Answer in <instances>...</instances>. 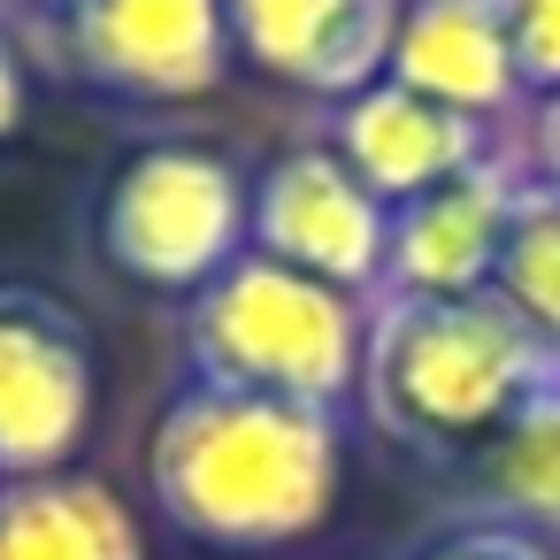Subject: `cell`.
Wrapping results in <instances>:
<instances>
[{
  "label": "cell",
  "instance_id": "1",
  "mask_svg": "<svg viewBox=\"0 0 560 560\" xmlns=\"http://www.w3.org/2000/svg\"><path fill=\"white\" fill-rule=\"evenodd\" d=\"M346 491V415L177 376L147 430L154 514L208 552H284Z\"/></svg>",
  "mask_w": 560,
  "mask_h": 560
},
{
  "label": "cell",
  "instance_id": "2",
  "mask_svg": "<svg viewBox=\"0 0 560 560\" xmlns=\"http://www.w3.org/2000/svg\"><path fill=\"white\" fill-rule=\"evenodd\" d=\"M552 369L560 353L499 292H453V300L376 292L353 415L407 460L453 476Z\"/></svg>",
  "mask_w": 560,
  "mask_h": 560
},
{
  "label": "cell",
  "instance_id": "3",
  "mask_svg": "<svg viewBox=\"0 0 560 560\" xmlns=\"http://www.w3.org/2000/svg\"><path fill=\"white\" fill-rule=\"evenodd\" d=\"M361 346H369V300L300 277L254 246L208 292H192L177 323V353L192 384L261 392L330 415H353L361 399Z\"/></svg>",
  "mask_w": 560,
  "mask_h": 560
},
{
  "label": "cell",
  "instance_id": "4",
  "mask_svg": "<svg viewBox=\"0 0 560 560\" xmlns=\"http://www.w3.org/2000/svg\"><path fill=\"white\" fill-rule=\"evenodd\" d=\"M246 215L254 170L223 139L162 131L101 170L85 200V246L116 284L185 307L246 254Z\"/></svg>",
  "mask_w": 560,
  "mask_h": 560
},
{
  "label": "cell",
  "instance_id": "5",
  "mask_svg": "<svg viewBox=\"0 0 560 560\" xmlns=\"http://www.w3.org/2000/svg\"><path fill=\"white\" fill-rule=\"evenodd\" d=\"M32 62L116 108H185L231 78L223 0H70L62 16L16 32Z\"/></svg>",
  "mask_w": 560,
  "mask_h": 560
},
{
  "label": "cell",
  "instance_id": "6",
  "mask_svg": "<svg viewBox=\"0 0 560 560\" xmlns=\"http://www.w3.org/2000/svg\"><path fill=\"white\" fill-rule=\"evenodd\" d=\"M101 415L93 323L32 277H0V483L78 468Z\"/></svg>",
  "mask_w": 560,
  "mask_h": 560
},
{
  "label": "cell",
  "instance_id": "7",
  "mask_svg": "<svg viewBox=\"0 0 560 560\" xmlns=\"http://www.w3.org/2000/svg\"><path fill=\"white\" fill-rule=\"evenodd\" d=\"M384 238H392V208L323 139H300L254 170V215H246L254 254H269L300 277H323L353 300H376Z\"/></svg>",
  "mask_w": 560,
  "mask_h": 560
},
{
  "label": "cell",
  "instance_id": "8",
  "mask_svg": "<svg viewBox=\"0 0 560 560\" xmlns=\"http://www.w3.org/2000/svg\"><path fill=\"white\" fill-rule=\"evenodd\" d=\"M315 139H323L384 208H399V200H415V192H430V185H453V177H468V170H483V162H499V154L514 147V131L476 124V116H460V108H438V101H422V93H407V85H392V78H376V85L330 101V108L315 116Z\"/></svg>",
  "mask_w": 560,
  "mask_h": 560
},
{
  "label": "cell",
  "instance_id": "9",
  "mask_svg": "<svg viewBox=\"0 0 560 560\" xmlns=\"http://www.w3.org/2000/svg\"><path fill=\"white\" fill-rule=\"evenodd\" d=\"M522 192H529V154H522V131H514V147L499 162L399 200L376 292H399V300L491 292V269H499V246H506V223H514Z\"/></svg>",
  "mask_w": 560,
  "mask_h": 560
},
{
  "label": "cell",
  "instance_id": "10",
  "mask_svg": "<svg viewBox=\"0 0 560 560\" xmlns=\"http://www.w3.org/2000/svg\"><path fill=\"white\" fill-rule=\"evenodd\" d=\"M399 9L407 0H223L231 55L315 108L384 78Z\"/></svg>",
  "mask_w": 560,
  "mask_h": 560
},
{
  "label": "cell",
  "instance_id": "11",
  "mask_svg": "<svg viewBox=\"0 0 560 560\" xmlns=\"http://www.w3.org/2000/svg\"><path fill=\"white\" fill-rule=\"evenodd\" d=\"M384 78L438 101V108L499 124V131H522V116H529L499 0H407L392 55H384Z\"/></svg>",
  "mask_w": 560,
  "mask_h": 560
},
{
  "label": "cell",
  "instance_id": "12",
  "mask_svg": "<svg viewBox=\"0 0 560 560\" xmlns=\"http://www.w3.org/2000/svg\"><path fill=\"white\" fill-rule=\"evenodd\" d=\"M453 514L560 545V369L453 468Z\"/></svg>",
  "mask_w": 560,
  "mask_h": 560
},
{
  "label": "cell",
  "instance_id": "13",
  "mask_svg": "<svg viewBox=\"0 0 560 560\" xmlns=\"http://www.w3.org/2000/svg\"><path fill=\"white\" fill-rule=\"evenodd\" d=\"M0 560H147V529L108 476H24L0 483Z\"/></svg>",
  "mask_w": 560,
  "mask_h": 560
},
{
  "label": "cell",
  "instance_id": "14",
  "mask_svg": "<svg viewBox=\"0 0 560 560\" xmlns=\"http://www.w3.org/2000/svg\"><path fill=\"white\" fill-rule=\"evenodd\" d=\"M491 292L560 353V200L537 185V170H529V192H522V208H514V223H506Z\"/></svg>",
  "mask_w": 560,
  "mask_h": 560
},
{
  "label": "cell",
  "instance_id": "15",
  "mask_svg": "<svg viewBox=\"0 0 560 560\" xmlns=\"http://www.w3.org/2000/svg\"><path fill=\"white\" fill-rule=\"evenodd\" d=\"M499 16H506V47L529 108L560 101V0H499Z\"/></svg>",
  "mask_w": 560,
  "mask_h": 560
},
{
  "label": "cell",
  "instance_id": "16",
  "mask_svg": "<svg viewBox=\"0 0 560 560\" xmlns=\"http://www.w3.org/2000/svg\"><path fill=\"white\" fill-rule=\"evenodd\" d=\"M407 560H552L545 537H522L506 522H468V514H445Z\"/></svg>",
  "mask_w": 560,
  "mask_h": 560
},
{
  "label": "cell",
  "instance_id": "17",
  "mask_svg": "<svg viewBox=\"0 0 560 560\" xmlns=\"http://www.w3.org/2000/svg\"><path fill=\"white\" fill-rule=\"evenodd\" d=\"M32 93H39V62L24 55L16 24L0 16V154H9V147L32 131Z\"/></svg>",
  "mask_w": 560,
  "mask_h": 560
},
{
  "label": "cell",
  "instance_id": "18",
  "mask_svg": "<svg viewBox=\"0 0 560 560\" xmlns=\"http://www.w3.org/2000/svg\"><path fill=\"white\" fill-rule=\"evenodd\" d=\"M522 154H529L537 185L560 200V101H545V108H529V116H522Z\"/></svg>",
  "mask_w": 560,
  "mask_h": 560
},
{
  "label": "cell",
  "instance_id": "19",
  "mask_svg": "<svg viewBox=\"0 0 560 560\" xmlns=\"http://www.w3.org/2000/svg\"><path fill=\"white\" fill-rule=\"evenodd\" d=\"M70 0H0V16H9L16 32H32V24H47V16H62Z\"/></svg>",
  "mask_w": 560,
  "mask_h": 560
}]
</instances>
